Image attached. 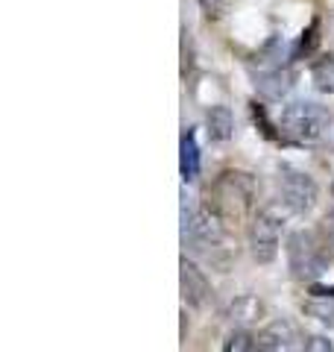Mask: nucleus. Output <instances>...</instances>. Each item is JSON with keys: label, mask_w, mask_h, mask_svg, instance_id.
<instances>
[{"label": "nucleus", "mask_w": 334, "mask_h": 352, "mask_svg": "<svg viewBox=\"0 0 334 352\" xmlns=\"http://www.w3.org/2000/svg\"><path fill=\"white\" fill-rule=\"evenodd\" d=\"M331 118L329 109L320 106L314 100H293L282 109V118H278V126L287 138L299 141V144H311V141H320L322 132L329 129Z\"/></svg>", "instance_id": "f257e3e1"}, {"label": "nucleus", "mask_w": 334, "mask_h": 352, "mask_svg": "<svg viewBox=\"0 0 334 352\" xmlns=\"http://www.w3.org/2000/svg\"><path fill=\"white\" fill-rule=\"evenodd\" d=\"M287 261H291L293 276L308 285H317V279L329 273V256L320 250L311 232H293L287 238Z\"/></svg>", "instance_id": "f03ea898"}, {"label": "nucleus", "mask_w": 334, "mask_h": 352, "mask_svg": "<svg viewBox=\"0 0 334 352\" xmlns=\"http://www.w3.org/2000/svg\"><path fill=\"white\" fill-rule=\"evenodd\" d=\"M282 229H285V217L276 208H264V212L255 214L249 226V252L258 264L276 261L278 244H282Z\"/></svg>", "instance_id": "7ed1b4c3"}, {"label": "nucleus", "mask_w": 334, "mask_h": 352, "mask_svg": "<svg viewBox=\"0 0 334 352\" xmlns=\"http://www.w3.org/2000/svg\"><path fill=\"white\" fill-rule=\"evenodd\" d=\"M278 194L293 214H308L317 206V182L305 170L287 168V164L278 170Z\"/></svg>", "instance_id": "20e7f679"}, {"label": "nucleus", "mask_w": 334, "mask_h": 352, "mask_svg": "<svg viewBox=\"0 0 334 352\" xmlns=\"http://www.w3.org/2000/svg\"><path fill=\"white\" fill-rule=\"evenodd\" d=\"M182 235H185V241H191V244L217 247L223 241V223L214 212H208V208H194L191 220L182 223Z\"/></svg>", "instance_id": "39448f33"}, {"label": "nucleus", "mask_w": 334, "mask_h": 352, "mask_svg": "<svg viewBox=\"0 0 334 352\" xmlns=\"http://www.w3.org/2000/svg\"><path fill=\"white\" fill-rule=\"evenodd\" d=\"M252 80H255V88H258L261 97H267V100H282L293 88L296 74L287 68V65H270V68L252 71Z\"/></svg>", "instance_id": "423d86ee"}, {"label": "nucleus", "mask_w": 334, "mask_h": 352, "mask_svg": "<svg viewBox=\"0 0 334 352\" xmlns=\"http://www.w3.org/2000/svg\"><path fill=\"white\" fill-rule=\"evenodd\" d=\"M302 335L296 332L293 323L287 320H276L267 329H261L255 335V349H267V352H287V349H302Z\"/></svg>", "instance_id": "0eeeda50"}, {"label": "nucleus", "mask_w": 334, "mask_h": 352, "mask_svg": "<svg viewBox=\"0 0 334 352\" xmlns=\"http://www.w3.org/2000/svg\"><path fill=\"white\" fill-rule=\"evenodd\" d=\"M179 270H182V296L188 300V305L203 308L211 300V285L205 279V273L199 270L194 261H188V258H182Z\"/></svg>", "instance_id": "6e6552de"}, {"label": "nucleus", "mask_w": 334, "mask_h": 352, "mask_svg": "<svg viewBox=\"0 0 334 352\" xmlns=\"http://www.w3.org/2000/svg\"><path fill=\"white\" fill-rule=\"evenodd\" d=\"M205 129L211 141H229L235 132V118H232L229 106H211L205 115Z\"/></svg>", "instance_id": "1a4fd4ad"}, {"label": "nucleus", "mask_w": 334, "mask_h": 352, "mask_svg": "<svg viewBox=\"0 0 334 352\" xmlns=\"http://www.w3.org/2000/svg\"><path fill=\"white\" fill-rule=\"evenodd\" d=\"M179 168H182V179L185 182H194L197 176H199V147H197L194 132H185V135H182V144H179Z\"/></svg>", "instance_id": "9d476101"}, {"label": "nucleus", "mask_w": 334, "mask_h": 352, "mask_svg": "<svg viewBox=\"0 0 334 352\" xmlns=\"http://www.w3.org/2000/svg\"><path fill=\"white\" fill-rule=\"evenodd\" d=\"M302 308H305V314H311L322 326H331L334 329V296H317L314 294V300H308Z\"/></svg>", "instance_id": "9b49d317"}, {"label": "nucleus", "mask_w": 334, "mask_h": 352, "mask_svg": "<svg viewBox=\"0 0 334 352\" xmlns=\"http://www.w3.org/2000/svg\"><path fill=\"white\" fill-rule=\"evenodd\" d=\"M311 80L314 85L320 88L322 94H334V56H326L314 62V68H311Z\"/></svg>", "instance_id": "f8f14e48"}, {"label": "nucleus", "mask_w": 334, "mask_h": 352, "mask_svg": "<svg viewBox=\"0 0 334 352\" xmlns=\"http://www.w3.org/2000/svg\"><path fill=\"white\" fill-rule=\"evenodd\" d=\"M229 314H232V320H241V323L258 320V314H261V302H258V300H252V296H238V300L232 302Z\"/></svg>", "instance_id": "ddd939ff"}, {"label": "nucleus", "mask_w": 334, "mask_h": 352, "mask_svg": "<svg viewBox=\"0 0 334 352\" xmlns=\"http://www.w3.org/2000/svg\"><path fill=\"white\" fill-rule=\"evenodd\" d=\"M223 349L232 352V349H255V338L249 332H243V329H235L229 338H226V344H223Z\"/></svg>", "instance_id": "4468645a"}, {"label": "nucleus", "mask_w": 334, "mask_h": 352, "mask_svg": "<svg viewBox=\"0 0 334 352\" xmlns=\"http://www.w3.org/2000/svg\"><path fill=\"white\" fill-rule=\"evenodd\" d=\"M302 349H317V352H331L334 349V344L329 338H322V335H311V338H305V344H302Z\"/></svg>", "instance_id": "2eb2a0df"}, {"label": "nucleus", "mask_w": 334, "mask_h": 352, "mask_svg": "<svg viewBox=\"0 0 334 352\" xmlns=\"http://www.w3.org/2000/svg\"><path fill=\"white\" fill-rule=\"evenodd\" d=\"M199 6H203V12L208 18H217L223 12V6H226V0H199Z\"/></svg>", "instance_id": "dca6fc26"}, {"label": "nucleus", "mask_w": 334, "mask_h": 352, "mask_svg": "<svg viewBox=\"0 0 334 352\" xmlns=\"http://www.w3.org/2000/svg\"><path fill=\"white\" fill-rule=\"evenodd\" d=\"M317 21H314V24H311V30L305 32V36L308 38H302V41H299V50H305V53H311V50H314V44H317Z\"/></svg>", "instance_id": "f3484780"}, {"label": "nucleus", "mask_w": 334, "mask_h": 352, "mask_svg": "<svg viewBox=\"0 0 334 352\" xmlns=\"http://www.w3.org/2000/svg\"><path fill=\"white\" fill-rule=\"evenodd\" d=\"M311 291H314L317 296H334V285H329V288H322V285H311Z\"/></svg>", "instance_id": "a211bd4d"}, {"label": "nucleus", "mask_w": 334, "mask_h": 352, "mask_svg": "<svg viewBox=\"0 0 334 352\" xmlns=\"http://www.w3.org/2000/svg\"><path fill=\"white\" fill-rule=\"evenodd\" d=\"M331 194H334V182H331Z\"/></svg>", "instance_id": "6ab92c4d"}]
</instances>
